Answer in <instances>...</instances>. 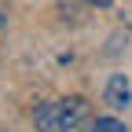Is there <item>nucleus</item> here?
Listing matches in <instances>:
<instances>
[{"label": "nucleus", "mask_w": 132, "mask_h": 132, "mask_svg": "<svg viewBox=\"0 0 132 132\" xmlns=\"http://www.w3.org/2000/svg\"><path fill=\"white\" fill-rule=\"evenodd\" d=\"M88 132H128V128H125V121H118V118H95Z\"/></svg>", "instance_id": "nucleus-3"}, {"label": "nucleus", "mask_w": 132, "mask_h": 132, "mask_svg": "<svg viewBox=\"0 0 132 132\" xmlns=\"http://www.w3.org/2000/svg\"><path fill=\"white\" fill-rule=\"evenodd\" d=\"M132 103V85H128V77L125 73H114L106 81V106L110 110H125Z\"/></svg>", "instance_id": "nucleus-2"}, {"label": "nucleus", "mask_w": 132, "mask_h": 132, "mask_svg": "<svg viewBox=\"0 0 132 132\" xmlns=\"http://www.w3.org/2000/svg\"><path fill=\"white\" fill-rule=\"evenodd\" d=\"M88 4H95V7H106V4H114V0H88Z\"/></svg>", "instance_id": "nucleus-4"}, {"label": "nucleus", "mask_w": 132, "mask_h": 132, "mask_svg": "<svg viewBox=\"0 0 132 132\" xmlns=\"http://www.w3.org/2000/svg\"><path fill=\"white\" fill-rule=\"evenodd\" d=\"M37 132H88L92 128V106L85 95H62L37 106L33 114Z\"/></svg>", "instance_id": "nucleus-1"}]
</instances>
